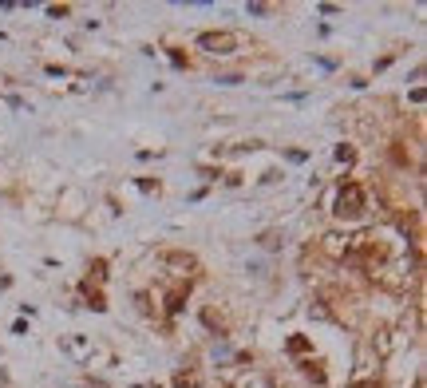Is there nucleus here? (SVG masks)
Returning <instances> with one entry per match:
<instances>
[{"mask_svg":"<svg viewBox=\"0 0 427 388\" xmlns=\"http://www.w3.org/2000/svg\"><path fill=\"white\" fill-rule=\"evenodd\" d=\"M360 211H364V191L352 186V182L340 186V194H336V214H340V218H356Z\"/></svg>","mask_w":427,"mask_h":388,"instance_id":"nucleus-1","label":"nucleus"},{"mask_svg":"<svg viewBox=\"0 0 427 388\" xmlns=\"http://www.w3.org/2000/svg\"><path fill=\"white\" fill-rule=\"evenodd\" d=\"M198 44H202L206 52H214V56H230L237 44V36L234 32H202L198 36Z\"/></svg>","mask_w":427,"mask_h":388,"instance_id":"nucleus-2","label":"nucleus"},{"mask_svg":"<svg viewBox=\"0 0 427 388\" xmlns=\"http://www.w3.org/2000/svg\"><path fill=\"white\" fill-rule=\"evenodd\" d=\"M356 388H376V385H368V380H364V385H356Z\"/></svg>","mask_w":427,"mask_h":388,"instance_id":"nucleus-3","label":"nucleus"}]
</instances>
